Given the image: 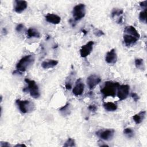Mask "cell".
Returning a JSON list of instances; mask_svg holds the SVG:
<instances>
[{"label": "cell", "instance_id": "cell-21", "mask_svg": "<svg viewBox=\"0 0 147 147\" xmlns=\"http://www.w3.org/2000/svg\"><path fill=\"white\" fill-rule=\"evenodd\" d=\"M135 65L137 69H141V70H144L145 69V65L144 60L141 58H137L135 59Z\"/></svg>", "mask_w": 147, "mask_h": 147}, {"label": "cell", "instance_id": "cell-29", "mask_svg": "<svg viewBox=\"0 0 147 147\" xmlns=\"http://www.w3.org/2000/svg\"><path fill=\"white\" fill-rule=\"evenodd\" d=\"M131 96L132 97V98L133 99V100L135 101V102H137L138 99H139V96L138 95L135 93V92H132L131 94Z\"/></svg>", "mask_w": 147, "mask_h": 147}, {"label": "cell", "instance_id": "cell-20", "mask_svg": "<svg viewBox=\"0 0 147 147\" xmlns=\"http://www.w3.org/2000/svg\"><path fill=\"white\" fill-rule=\"evenodd\" d=\"M103 107L107 111H114L117 109V105L113 102H106L104 103Z\"/></svg>", "mask_w": 147, "mask_h": 147}, {"label": "cell", "instance_id": "cell-31", "mask_svg": "<svg viewBox=\"0 0 147 147\" xmlns=\"http://www.w3.org/2000/svg\"><path fill=\"white\" fill-rule=\"evenodd\" d=\"M0 146L1 147H4V146H9L10 144L7 142H1L0 143Z\"/></svg>", "mask_w": 147, "mask_h": 147}, {"label": "cell", "instance_id": "cell-33", "mask_svg": "<svg viewBox=\"0 0 147 147\" xmlns=\"http://www.w3.org/2000/svg\"><path fill=\"white\" fill-rule=\"evenodd\" d=\"M82 32H83V33H84V34H87V31H86V30H84V29H83V30H82Z\"/></svg>", "mask_w": 147, "mask_h": 147}, {"label": "cell", "instance_id": "cell-12", "mask_svg": "<svg viewBox=\"0 0 147 147\" xmlns=\"http://www.w3.org/2000/svg\"><path fill=\"white\" fill-rule=\"evenodd\" d=\"M105 61L108 64H114L117 61V55L115 49H112L107 52L105 56Z\"/></svg>", "mask_w": 147, "mask_h": 147}, {"label": "cell", "instance_id": "cell-19", "mask_svg": "<svg viewBox=\"0 0 147 147\" xmlns=\"http://www.w3.org/2000/svg\"><path fill=\"white\" fill-rule=\"evenodd\" d=\"M59 111L62 115L65 117L70 114L71 113V106L69 103H67L64 106L61 107L59 109Z\"/></svg>", "mask_w": 147, "mask_h": 147}, {"label": "cell", "instance_id": "cell-24", "mask_svg": "<svg viewBox=\"0 0 147 147\" xmlns=\"http://www.w3.org/2000/svg\"><path fill=\"white\" fill-rule=\"evenodd\" d=\"M139 20L141 22H144L146 24V10L142 11L139 14Z\"/></svg>", "mask_w": 147, "mask_h": 147}, {"label": "cell", "instance_id": "cell-3", "mask_svg": "<svg viewBox=\"0 0 147 147\" xmlns=\"http://www.w3.org/2000/svg\"><path fill=\"white\" fill-rule=\"evenodd\" d=\"M35 60L34 55L30 54L26 55L20 59L16 65L17 71L24 72L28 69L32 65H33Z\"/></svg>", "mask_w": 147, "mask_h": 147}, {"label": "cell", "instance_id": "cell-9", "mask_svg": "<svg viewBox=\"0 0 147 147\" xmlns=\"http://www.w3.org/2000/svg\"><path fill=\"white\" fill-rule=\"evenodd\" d=\"M94 41H90L85 45H83L80 49V54L82 57H86L88 56L92 51Z\"/></svg>", "mask_w": 147, "mask_h": 147}, {"label": "cell", "instance_id": "cell-23", "mask_svg": "<svg viewBox=\"0 0 147 147\" xmlns=\"http://www.w3.org/2000/svg\"><path fill=\"white\" fill-rule=\"evenodd\" d=\"M123 134L126 137H127V138H132L134 135V131L130 128L125 129L123 130Z\"/></svg>", "mask_w": 147, "mask_h": 147}, {"label": "cell", "instance_id": "cell-2", "mask_svg": "<svg viewBox=\"0 0 147 147\" xmlns=\"http://www.w3.org/2000/svg\"><path fill=\"white\" fill-rule=\"evenodd\" d=\"M119 86V84L118 82L107 81L105 82L102 88L100 89V92L104 98L107 96L114 97Z\"/></svg>", "mask_w": 147, "mask_h": 147}, {"label": "cell", "instance_id": "cell-27", "mask_svg": "<svg viewBox=\"0 0 147 147\" xmlns=\"http://www.w3.org/2000/svg\"><path fill=\"white\" fill-rule=\"evenodd\" d=\"M25 27H24V25L22 24H19L17 26H16V30L18 32H22L24 29Z\"/></svg>", "mask_w": 147, "mask_h": 147}, {"label": "cell", "instance_id": "cell-6", "mask_svg": "<svg viewBox=\"0 0 147 147\" xmlns=\"http://www.w3.org/2000/svg\"><path fill=\"white\" fill-rule=\"evenodd\" d=\"M86 14V6L83 3L76 5L72 10V16L74 20L79 21L82 19Z\"/></svg>", "mask_w": 147, "mask_h": 147}, {"label": "cell", "instance_id": "cell-10", "mask_svg": "<svg viewBox=\"0 0 147 147\" xmlns=\"http://www.w3.org/2000/svg\"><path fill=\"white\" fill-rule=\"evenodd\" d=\"M101 81V78L95 74L90 75L87 79V83L90 90L95 88V87Z\"/></svg>", "mask_w": 147, "mask_h": 147}, {"label": "cell", "instance_id": "cell-7", "mask_svg": "<svg viewBox=\"0 0 147 147\" xmlns=\"http://www.w3.org/2000/svg\"><path fill=\"white\" fill-rule=\"evenodd\" d=\"M114 130L112 129L100 130L98 131L96 134V135L100 138L101 139L105 141H110L112 140L114 134Z\"/></svg>", "mask_w": 147, "mask_h": 147}, {"label": "cell", "instance_id": "cell-14", "mask_svg": "<svg viewBox=\"0 0 147 147\" xmlns=\"http://www.w3.org/2000/svg\"><path fill=\"white\" fill-rule=\"evenodd\" d=\"M45 18L47 22L52 24H58L61 21L60 17L55 14L48 13L45 16Z\"/></svg>", "mask_w": 147, "mask_h": 147}, {"label": "cell", "instance_id": "cell-11", "mask_svg": "<svg viewBox=\"0 0 147 147\" xmlns=\"http://www.w3.org/2000/svg\"><path fill=\"white\" fill-rule=\"evenodd\" d=\"M84 84L81 78H79L76 83L75 85L73 88L72 92L75 96H79L82 95L84 91Z\"/></svg>", "mask_w": 147, "mask_h": 147}, {"label": "cell", "instance_id": "cell-5", "mask_svg": "<svg viewBox=\"0 0 147 147\" xmlns=\"http://www.w3.org/2000/svg\"><path fill=\"white\" fill-rule=\"evenodd\" d=\"M16 103L20 111L24 114L30 113L34 109V105L30 100L17 99Z\"/></svg>", "mask_w": 147, "mask_h": 147}, {"label": "cell", "instance_id": "cell-18", "mask_svg": "<svg viewBox=\"0 0 147 147\" xmlns=\"http://www.w3.org/2000/svg\"><path fill=\"white\" fill-rule=\"evenodd\" d=\"M27 37L28 38H32V37H36L39 38L40 37V34L37 30L34 28H30L28 29L26 32Z\"/></svg>", "mask_w": 147, "mask_h": 147}, {"label": "cell", "instance_id": "cell-8", "mask_svg": "<svg viewBox=\"0 0 147 147\" xmlns=\"http://www.w3.org/2000/svg\"><path fill=\"white\" fill-rule=\"evenodd\" d=\"M130 87L127 84L119 85L117 89V96L120 100L125 99L129 95Z\"/></svg>", "mask_w": 147, "mask_h": 147}, {"label": "cell", "instance_id": "cell-1", "mask_svg": "<svg viewBox=\"0 0 147 147\" xmlns=\"http://www.w3.org/2000/svg\"><path fill=\"white\" fill-rule=\"evenodd\" d=\"M123 41L126 46H131L137 42L140 35L136 28L131 25L125 27L123 31Z\"/></svg>", "mask_w": 147, "mask_h": 147}, {"label": "cell", "instance_id": "cell-25", "mask_svg": "<svg viewBox=\"0 0 147 147\" xmlns=\"http://www.w3.org/2000/svg\"><path fill=\"white\" fill-rule=\"evenodd\" d=\"M75 140L72 138H68V140L66 141L65 144H64V146H75Z\"/></svg>", "mask_w": 147, "mask_h": 147}, {"label": "cell", "instance_id": "cell-32", "mask_svg": "<svg viewBox=\"0 0 147 147\" xmlns=\"http://www.w3.org/2000/svg\"><path fill=\"white\" fill-rule=\"evenodd\" d=\"M15 146H26V145H24V144H18L16 145Z\"/></svg>", "mask_w": 147, "mask_h": 147}, {"label": "cell", "instance_id": "cell-26", "mask_svg": "<svg viewBox=\"0 0 147 147\" xmlns=\"http://www.w3.org/2000/svg\"><path fill=\"white\" fill-rule=\"evenodd\" d=\"M93 33H94V35L96 37H100V36L105 34V33L102 30H100L99 29H95L93 30Z\"/></svg>", "mask_w": 147, "mask_h": 147}, {"label": "cell", "instance_id": "cell-16", "mask_svg": "<svg viewBox=\"0 0 147 147\" xmlns=\"http://www.w3.org/2000/svg\"><path fill=\"white\" fill-rule=\"evenodd\" d=\"M58 64V61L55 60H49L47 61H44L41 63V67L44 68V69H48V68H51Z\"/></svg>", "mask_w": 147, "mask_h": 147}, {"label": "cell", "instance_id": "cell-30", "mask_svg": "<svg viewBox=\"0 0 147 147\" xmlns=\"http://www.w3.org/2000/svg\"><path fill=\"white\" fill-rule=\"evenodd\" d=\"M140 5L142 8L144 9V10H146V6H147V1H144L141 2L140 3Z\"/></svg>", "mask_w": 147, "mask_h": 147}, {"label": "cell", "instance_id": "cell-22", "mask_svg": "<svg viewBox=\"0 0 147 147\" xmlns=\"http://www.w3.org/2000/svg\"><path fill=\"white\" fill-rule=\"evenodd\" d=\"M123 13V10L122 9H118V8H114L112 10L111 15L112 18H115V17H122V15Z\"/></svg>", "mask_w": 147, "mask_h": 147}, {"label": "cell", "instance_id": "cell-17", "mask_svg": "<svg viewBox=\"0 0 147 147\" xmlns=\"http://www.w3.org/2000/svg\"><path fill=\"white\" fill-rule=\"evenodd\" d=\"M75 77V74L74 72H72L68 77L65 80V88L67 90H70L72 88L73 81L74 80V78Z\"/></svg>", "mask_w": 147, "mask_h": 147}, {"label": "cell", "instance_id": "cell-13", "mask_svg": "<svg viewBox=\"0 0 147 147\" xmlns=\"http://www.w3.org/2000/svg\"><path fill=\"white\" fill-rule=\"evenodd\" d=\"M28 6V3L26 1L16 0L14 1V10L17 13H21L24 11Z\"/></svg>", "mask_w": 147, "mask_h": 147}, {"label": "cell", "instance_id": "cell-28", "mask_svg": "<svg viewBox=\"0 0 147 147\" xmlns=\"http://www.w3.org/2000/svg\"><path fill=\"white\" fill-rule=\"evenodd\" d=\"M88 109H89V110H90L92 112H95L97 110V106L95 105H89Z\"/></svg>", "mask_w": 147, "mask_h": 147}, {"label": "cell", "instance_id": "cell-4", "mask_svg": "<svg viewBox=\"0 0 147 147\" xmlns=\"http://www.w3.org/2000/svg\"><path fill=\"white\" fill-rule=\"evenodd\" d=\"M25 82L28 84V87L23 89L24 92H29L30 96L33 98L37 99L40 96L39 89L38 86L36 84L35 81L33 80H30L28 78L25 79Z\"/></svg>", "mask_w": 147, "mask_h": 147}, {"label": "cell", "instance_id": "cell-15", "mask_svg": "<svg viewBox=\"0 0 147 147\" xmlns=\"http://www.w3.org/2000/svg\"><path fill=\"white\" fill-rule=\"evenodd\" d=\"M146 115L145 111H141L133 116V119L136 124L141 123L144 119Z\"/></svg>", "mask_w": 147, "mask_h": 147}]
</instances>
